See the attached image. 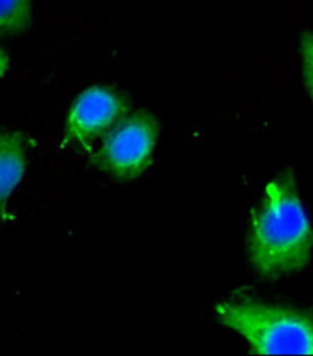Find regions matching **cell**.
I'll return each mask as SVG.
<instances>
[{"label": "cell", "mask_w": 313, "mask_h": 356, "mask_svg": "<svg viewBox=\"0 0 313 356\" xmlns=\"http://www.w3.org/2000/svg\"><path fill=\"white\" fill-rule=\"evenodd\" d=\"M246 257L262 280H278L303 270L312 257L313 227L291 170L270 182L246 230Z\"/></svg>", "instance_id": "6da1fadb"}, {"label": "cell", "mask_w": 313, "mask_h": 356, "mask_svg": "<svg viewBox=\"0 0 313 356\" xmlns=\"http://www.w3.org/2000/svg\"><path fill=\"white\" fill-rule=\"evenodd\" d=\"M221 325L239 334L253 355L313 356V313L258 300L215 305Z\"/></svg>", "instance_id": "7a4b0ae2"}, {"label": "cell", "mask_w": 313, "mask_h": 356, "mask_svg": "<svg viewBox=\"0 0 313 356\" xmlns=\"http://www.w3.org/2000/svg\"><path fill=\"white\" fill-rule=\"evenodd\" d=\"M158 134L160 124L151 112L128 114L103 137L93 165L115 181L137 179L153 165Z\"/></svg>", "instance_id": "3957f363"}, {"label": "cell", "mask_w": 313, "mask_h": 356, "mask_svg": "<svg viewBox=\"0 0 313 356\" xmlns=\"http://www.w3.org/2000/svg\"><path fill=\"white\" fill-rule=\"evenodd\" d=\"M126 96L108 85H94L76 96L64 122V140L85 145L105 137L126 115Z\"/></svg>", "instance_id": "277c9868"}, {"label": "cell", "mask_w": 313, "mask_h": 356, "mask_svg": "<svg viewBox=\"0 0 313 356\" xmlns=\"http://www.w3.org/2000/svg\"><path fill=\"white\" fill-rule=\"evenodd\" d=\"M28 168L26 138L19 131H0V221L8 216L10 198Z\"/></svg>", "instance_id": "5b68a950"}, {"label": "cell", "mask_w": 313, "mask_h": 356, "mask_svg": "<svg viewBox=\"0 0 313 356\" xmlns=\"http://www.w3.org/2000/svg\"><path fill=\"white\" fill-rule=\"evenodd\" d=\"M34 19V0H0V37L21 35Z\"/></svg>", "instance_id": "8992f818"}, {"label": "cell", "mask_w": 313, "mask_h": 356, "mask_svg": "<svg viewBox=\"0 0 313 356\" xmlns=\"http://www.w3.org/2000/svg\"><path fill=\"white\" fill-rule=\"evenodd\" d=\"M302 70L306 89L313 101V32H303L301 37Z\"/></svg>", "instance_id": "52a82bcc"}, {"label": "cell", "mask_w": 313, "mask_h": 356, "mask_svg": "<svg viewBox=\"0 0 313 356\" xmlns=\"http://www.w3.org/2000/svg\"><path fill=\"white\" fill-rule=\"evenodd\" d=\"M9 56L8 53L3 50L2 47H0V79H2L8 70H9Z\"/></svg>", "instance_id": "ba28073f"}]
</instances>
